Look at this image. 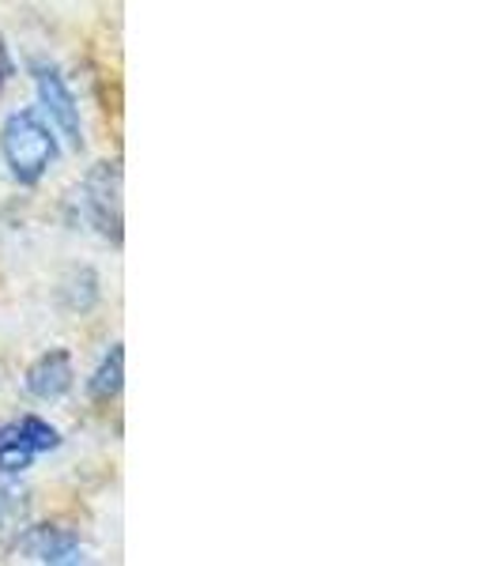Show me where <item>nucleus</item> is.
<instances>
[{"label":"nucleus","instance_id":"obj_9","mask_svg":"<svg viewBox=\"0 0 502 566\" xmlns=\"http://www.w3.org/2000/svg\"><path fill=\"white\" fill-rule=\"evenodd\" d=\"M23 514V502H20V495H15L12 488H0V522H15V517Z\"/></svg>","mask_w":502,"mask_h":566},{"label":"nucleus","instance_id":"obj_3","mask_svg":"<svg viewBox=\"0 0 502 566\" xmlns=\"http://www.w3.org/2000/svg\"><path fill=\"white\" fill-rule=\"evenodd\" d=\"M31 72H34V87H39V98H42L45 114H50V122L57 125L61 133H65V140L72 144V148H84L80 106H76V95H72V87L65 84V76H61V69L50 65V61H34Z\"/></svg>","mask_w":502,"mask_h":566},{"label":"nucleus","instance_id":"obj_4","mask_svg":"<svg viewBox=\"0 0 502 566\" xmlns=\"http://www.w3.org/2000/svg\"><path fill=\"white\" fill-rule=\"evenodd\" d=\"M27 389L39 400H57L72 389V359L69 352H45L27 370Z\"/></svg>","mask_w":502,"mask_h":566},{"label":"nucleus","instance_id":"obj_1","mask_svg":"<svg viewBox=\"0 0 502 566\" xmlns=\"http://www.w3.org/2000/svg\"><path fill=\"white\" fill-rule=\"evenodd\" d=\"M0 151H4L12 178L23 181V186H34L50 170V163L57 159V136L34 109H20L0 129Z\"/></svg>","mask_w":502,"mask_h":566},{"label":"nucleus","instance_id":"obj_2","mask_svg":"<svg viewBox=\"0 0 502 566\" xmlns=\"http://www.w3.org/2000/svg\"><path fill=\"white\" fill-rule=\"evenodd\" d=\"M80 200H84V216L95 223V231L122 242V170L117 163H98L84 178Z\"/></svg>","mask_w":502,"mask_h":566},{"label":"nucleus","instance_id":"obj_6","mask_svg":"<svg viewBox=\"0 0 502 566\" xmlns=\"http://www.w3.org/2000/svg\"><path fill=\"white\" fill-rule=\"evenodd\" d=\"M122 381H125V352H122V344H114V348L106 352V359L98 363V370H95V378H91L87 389L95 400H109V397H117Z\"/></svg>","mask_w":502,"mask_h":566},{"label":"nucleus","instance_id":"obj_5","mask_svg":"<svg viewBox=\"0 0 502 566\" xmlns=\"http://www.w3.org/2000/svg\"><path fill=\"white\" fill-rule=\"evenodd\" d=\"M23 547L39 555L45 566H91L87 552L80 547L76 536L61 533V528H31Z\"/></svg>","mask_w":502,"mask_h":566},{"label":"nucleus","instance_id":"obj_10","mask_svg":"<svg viewBox=\"0 0 502 566\" xmlns=\"http://www.w3.org/2000/svg\"><path fill=\"white\" fill-rule=\"evenodd\" d=\"M8 76V61H4V50H0V80Z\"/></svg>","mask_w":502,"mask_h":566},{"label":"nucleus","instance_id":"obj_8","mask_svg":"<svg viewBox=\"0 0 502 566\" xmlns=\"http://www.w3.org/2000/svg\"><path fill=\"white\" fill-rule=\"evenodd\" d=\"M31 458H34V453L27 450L20 438H15L12 427H8V431L0 434V472H4V476H12V472H23L27 464H31Z\"/></svg>","mask_w":502,"mask_h":566},{"label":"nucleus","instance_id":"obj_7","mask_svg":"<svg viewBox=\"0 0 502 566\" xmlns=\"http://www.w3.org/2000/svg\"><path fill=\"white\" fill-rule=\"evenodd\" d=\"M15 431V438H20V442L27 446V450L31 453H42V450H53V446L61 442L57 438V431H53L50 423H45V419H39V416H27L20 427H12Z\"/></svg>","mask_w":502,"mask_h":566}]
</instances>
